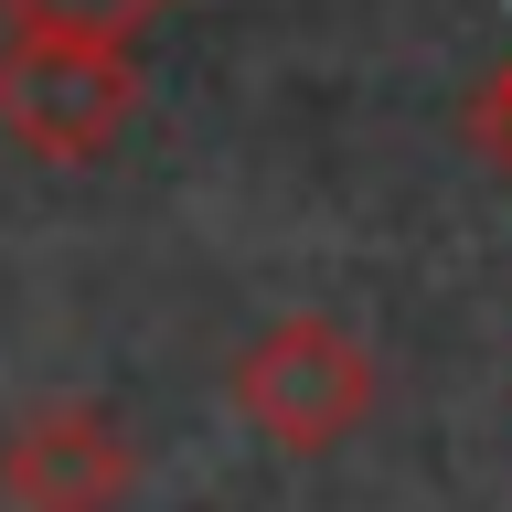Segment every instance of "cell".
<instances>
[{
  "label": "cell",
  "instance_id": "cell-1",
  "mask_svg": "<svg viewBox=\"0 0 512 512\" xmlns=\"http://www.w3.org/2000/svg\"><path fill=\"white\" fill-rule=\"evenodd\" d=\"M246 438L288 448V459H331V448L374 416V352L363 331L331 310H278L235 342V374H224Z\"/></svg>",
  "mask_w": 512,
  "mask_h": 512
},
{
  "label": "cell",
  "instance_id": "cell-2",
  "mask_svg": "<svg viewBox=\"0 0 512 512\" xmlns=\"http://www.w3.org/2000/svg\"><path fill=\"white\" fill-rule=\"evenodd\" d=\"M139 43H86V32H0V139L32 160L86 171L139 128Z\"/></svg>",
  "mask_w": 512,
  "mask_h": 512
},
{
  "label": "cell",
  "instance_id": "cell-3",
  "mask_svg": "<svg viewBox=\"0 0 512 512\" xmlns=\"http://www.w3.org/2000/svg\"><path fill=\"white\" fill-rule=\"evenodd\" d=\"M139 438L96 395H43L0 427V502L11 512H128Z\"/></svg>",
  "mask_w": 512,
  "mask_h": 512
},
{
  "label": "cell",
  "instance_id": "cell-4",
  "mask_svg": "<svg viewBox=\"0 0 512 512\" xmlns=\"http://www.w3.org/2000/svg\"><path fill=\"white\" fill-rule=\"evenodd\" d=\"M171 0H0V22L32 32H86V43H150Z\"/></svg>",
  "mask_w": 512,
  "mask_h": 512
},
{
  "label": "cell",
  "instance_id": "cell-5",
  "mask_svg": "<svg viewBox=\"0 0 512 512\" xmlns=\"http://www.w3.org/2000/svg\"><path fill=\"white\" fill-rule=\"evenodd\" d=\"M470 150L512 182V54L491 64V75H480V96H470Z\"/></svg>",
  "mask_w": 512,
  "mask_h": 512
}]
</instances>
